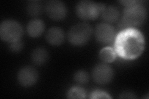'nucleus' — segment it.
<instances>
[{"label": "nucleus", "mask_w": 149, "mask_h": 99, "mask_svg": "<svg viewBox=\"0 0 149 99\" xmlns=\"http://www.w3.org/2000/svg\"><path fill=\"white\" fill-rule=\"evenodd\" d=\"M145 48V39L142 33L136 29L128 28L121 31L114 42V50L121 58L136 59Z\"/></svg>", "instance_id": "f257e3e1"}, {"label": "nucleus", "mask_w": 149, "mask_h": 99, "mask_svg": "<svg viewBox=\"0 0 149 99\" xmlns=\"http://www.w3.org/2000/svg\"><path fill=\"white\" fill-rule=\"evenodd\" d=\"M147 17L146 8L139 1L132 5L126 6L123 13L121 24L123 27L139 26L145 22Z\"/></svg>", "instance_id": "f03ea898"}, {"label": "nucleus", "mask_w": 149, "mask_h": 99, "mask_svg": "<svg viewBox=\"0 0 149 99\" xmlns=\"http://www.w3.org/2000/svg\"><path fill=\"white\" fill-rule=\"evenodd\" d=\"M104 4L91 1H81L76 7L78 16L83 20H94L98 17L105 8Z\"/></svg>", "instance_id": "7ed1b4c3"}, {"label": "nucleus", "mask_w": 149, "mask_h": 99, "mask_svg": "<svg viewBox=\"0 0 149 99\" xmlns=\"http://www.w3.org/2000/svg\"><path fill=\"white\" fill-rule=\"evenodd\" d=\"M93 30L87 23H79L71 27L68 33V39L75 46L85 45L90 39Z\"/></svg>", "instance_id": "20e7f679"}, {"label": "nucleus", "mask_w": 149, "mask_h": 99, "mask_svg": "<svg viewBox=\"0 0 149 99\" xmlns=\"http://www.w3.org/2000/svg\"><path fill=\"white\" fill-rule=\"evenodd\" d=\"M23 34L22 26L17 22L13 20H6L0 26L1 39L8 43L20 40Z\"/></svg>", "instance_id": "39448f33"}, {"label": "nucleus", "mask_w": 149, "mask_h": 99, "mask_svg": "<svg viewBox=\"0 0 149 99\" xmlns=\"http://www.w3.org/2000/svg\"><path fill=\"white\" fill-rule=\"evenodd\" d=\"M93 78L94 81L100 84H108L113 78V69L109 65L100 63L95 66L93 70Z\"/></svg>", "instance_id": "423d86ee"}, {"label": "nucleus", "mask_w": 149, "mask_h": 99, "mask_svg": "<svg viewBox=\"0 0 149 99\" xmlns=\"http://www.w3.org/2000/svg\"><path fill=\"white\" fill-rule=\"evenodd\" d=\"M45 11L47 15L52 19L61 21L66 17L67 9L63 2L57 0H52L47 3Z\"/></svg>", "instance_id": "0eeeda50"}, {"label": "nucleus", "mask_w": 149, "mask_h": 99, "mask_svg": "<svg viewBox=\"0 0 149 99\" xmlns=\"http://www.w3.org/2000/svg\"><path fill=\"white\" fill-rule=\"evenodd\" d=\"M116 31L114 28L106 23H101L95 29V37L100 43L108 44L114 39Z\"/></svg>", "instance_id": "6e6552de"}, {"label": "nucleus", "mask_w": 149, "mask_h": 99, "mask_svg": "<svg viewBox=\"0 0 149 99\" xmlns=\"http://www.w3.org/2000/svg\"><path fill=\"white\" fill-rule=\"evenodd\" d=\"M38 76V73L35 68L27 66L21 68L19 71L17 80L21 86L30 87L36 83Z\"/></svg>", "instance_id": "1a4fd4ad"}, {"label": "nucleus", "mask_w": 149, "mask_h": 99, "mask_svg": "<svg viewBox=\"0 0 149 99\" xmlns=\"http://www.w3.org/2000/svg\"><path fill=\"white\" fill-rule=\"evenodd\" d=\"M65 39L63 31L57 27H53L48 30L46 34V40L48 43L54 46L62 44Z\"/></svg>", "instance_id": "9d476101"}, {"label": "nucleus", "mask_w": 149, "mask_h": 99, "mask_svg": "<svg viewBox=\"0 0 149 99\" xmlns=\"http://www.w3.org/2000/svg\"><path fill=\"white\" fill-rule=\"evenodd\" d=\"M45 29V24L44 22L39 19H35L31 21L27 27V33L32 37H38L43 34Z\"/></svg>", "instance_id": "9b49d317"}, {"label": "nucleus", "mask_w": 149, "mask_h": 99, "mask_svg": "<svg viewBox=\"0 0 149 99\" xmlns=\"http://www.w3.org/2000/svg\"><path fill=\"white\" fill-rule=\"evenodd\" d=\"M32 62L36 65H42L49 59V53L44 48H37L35 49L31 55Z\"/></svg>", "instance_id": "f8f14e48"}, {"label": "nucleus", "mask_w": 149, "mask_h": 99, "mask_svg": "<svg viewBox=\"0 0 149 99\" xmlns=\"http://www.w3.org/2000/svg\"><path fill=\"white\" fill-rule=\"evenodd\" d=\"M101 16L105 21L113 23L119 19L120 13L117 8L113 6H110L104 8L101 14Z\"/></svg>", "instance_id": "ddd939ff"}, {"label": "nucleus", "mask_w": 149, "mask_h": 99, "mask_svg": "<svg viewBox=\"0 0 149 99\" xmlns=\"http://www.w3.org/2000/svg\"><path fill=\"white\" fill-rule=\"evenodd\" d=\"M43 11V6L42 2L37 0L31 1L27 4V12L31 16H37Z\"/></svg>", "instance_id": "4468645a"}, {"label": "nucleus", "mask_w": 149, "mask_h": 99, "mask_svg": "<svg viewBox=\"0 0 149 99\" xmlns=\"http://www.w3.org/2000/svg\"><path fill=\"white\" fill-rule=\"evenodd\" d=\"M116 53L111 47L102 48L100 52V58L104 63H111L116 59Z\"/></svg>", "instance_id": "2eb2a0df"}, {"label": "nucleus", "mask_w": 149, "mask_h": 99, "mask_svg": "<svg viewBox=\"0 0 149 99\" xmlns=\"http://www.w3.org/2000/svg\"><path fill=\"white\" fill-rule=\"evenodd\" d=\"M86 96L85 91L80 87H73L67 93L68 98H85Z\"/></svg>", "instance_id": "dca6fc26"}, {"label": "nucleus", "mask_w": 149, "mask_h": 99, "mask_svg": "<svg viewBox=\"0 0 149 99\" xmlns=\"http://www.w3.org/2000/svg\"><path fill=\"white\" fill-rule=\"evenodd\" d=\"M89 75L85 71L80 70L77 71L74 75V80L78 84H85L89 81Z\"/></svg>", "instance_id": "f3484780"}, {"label": "nucleus", "mask_w": 149, "mask_h": 99, "mask_svg": "<svg viewBox=\"0 0 149 99\" xmlns=\"http://www.w3.org/2000/svg\"><path fill=\"white\" fill-rule=\"evenodd\" d=\"M90 98L92 99H98V98H111V97L105 92L96 90L93 91L90 95Z\"/></svg>", "instance_id": "a211bd4d"}, {"label": "nucleus", "mask_w": 149, "mask_h": 99, "mask_svg": "<svg viewBox=\"0 0 149 99\" xmlns=\"http://www.w3.org/2000/svg\"><path fill=\"white\" fill-rule=\"evenodd\" d=\"M23 45H24L23 42L21 40H19L17 41L13 42V43H11V45L9 46V49L13 52H19V51H20L22 49Z\"/></svg>", "instance_id": "6ab92c4d"}, {"label": "nucleus", "mask_w": 149, "mask_h": 99, "mask_svg": "<svg viewBox=\"0 0 149 99\" xmlns=\"http://www.w3.org/2000/svg\"><path fill=\"white\" fill-rule=\"evenodd\" d=\"M120 98H136V96L129 91H125L119 97Z\"/></svg>", "instance_id": "aec40b11"}, {"label": "nucleus", "mask_w": 149, "mask_h": 99, "mask_svg": "<svg viewBox=\"0 0 149 99\" xmlns=\"http://www.w3.org/2000/svg\"><path fill=\"white\" fill-rule=\"evenodd\" d=\"M120 3H122L124 5L126 6H129L130 5H132V4L137 3V1H131V0H129V1H119Z\"/></svg>", "instance_id": "412c9836"}]
</instances>
